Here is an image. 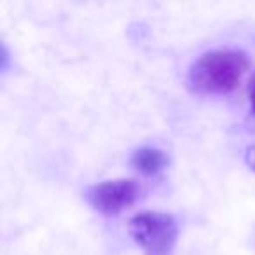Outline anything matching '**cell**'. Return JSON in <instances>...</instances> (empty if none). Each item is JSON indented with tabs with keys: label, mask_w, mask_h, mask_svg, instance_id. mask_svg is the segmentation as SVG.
Masks as SVG:
<instances>
[{
	"label": "cell",
	"mask_w": 255,
	"mask_h": 255,
	"mask_svg": "<svg viewBox=\"0 0 255 255\" xmlns=\"http://www.w3.org/2000/svg\"><path fill=\"white\" fill-rule=\"evenodd\" d=\"M248 102H250V109L255 114V74L250 79V86H248Z\"/></svg>",
	"instance_id": "6"
},
{
	"label": "cell",
	"mask_w": 255,
	"mask_h": 255,
	"mask_svg": "<svg viewBox=\"0 0 255 255\" xmlns=\"http://www.w3.org/2000/svg\"><path fill=\"white\" fill-rule=\"evenodd\" d=\"M140 196V185L135 180L117 178L96 184L86 191V201L103 215H117L129 208Z\"/></svg>",
	"instance_id": "3"
},
{
	"label": "cell",
	"mask_w": 255,
	"mask_h": 255,
	"mask_svg": "<svg viewBox=\"0 0 255 255\" xmlns=\"http://www.w3.org/2000/svg\"><path fill=\"white\" fill-rule=\"evenodd\" d=\"M245 161H247L248 166L255 171V143L250 147H247V150H245Z\"/></svg>",
	"instance_id": "5"
},
{
	"label": "cell",
	"mask_w": 255,
	"mask_h": 255,
	"mask_svg": "<svg viewBox=\"0 0 255 255\" xmlns=\"http://www.w3.org/2000/svg\"><path fill=\"white\" fill-rule=\"evenodd\" d=\"M131 164L138 171L145 175H156L161 173L164 168L170 164V157L164 150L156 149V147H142L138 149L131 157Z\"/></svg>",
	"instance_id": "4"
},
{
	"label": "cell",
	"mask_w": 255,
	"mask_h": 255,
	"mask_svg": "<svg viewBox=\"0 0 255 255\" xmlns=\"http://www.w3.org/2000/svg\"><path fill=\"white\" fill-rule=\"evenodd\" d=\"M247 68L248 58L241 51H208L192 63L189 84L203 95H226L240 84Z\"/></svg>",
	"instance_id": "1"
},
{
	"label": "cell",
	"mask_w": 255,
	"mask_h": 255,
	"mask_svg": "<svg viewBox=\"0 0 255 255\" xmlns=\"http://www.w3.org/2000/svg\"><path fill=\"white\" fill-rule=\"evenodd\" d=\"M128 231L145 255H173L178 224L170 213L142 212L129 220Z\"/></svg>",
	"instance_id": "2"
}]
</instances>
